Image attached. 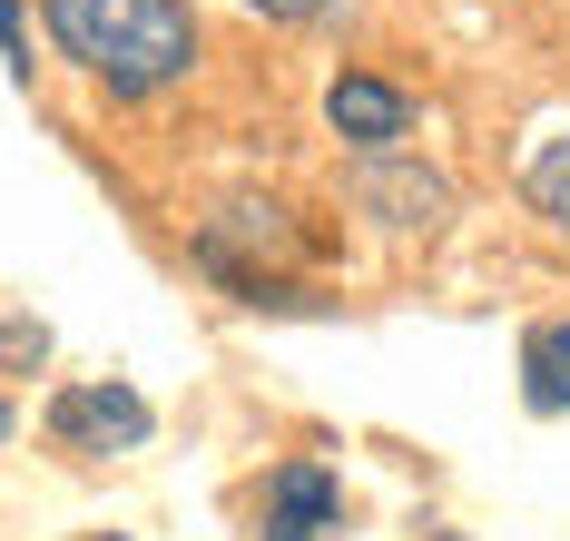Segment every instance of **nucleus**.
Listing matches in <instances>:
<instances>
[{"instance_id": "20e7f679", "label": "nucleus", "mask_w": 570, "mask_h": 541, "mask_svg": "<svg viewBox=\"0 0 570 541\" xmlns=\"http://www.w3.org/2000/svg\"><path fill=\"white\" fill-rule=\"evenodd\" d=\"M354 207L384 217L394 237H433V227L453 217V178H443V168H413L394 148V158H364V168H354Z\"/></svg>"}, {"instance_id": "f8f14e48", "label": "nucleus", "mask_w": 570, "mask_h": 541, "mask_svg": "<svg viewBox=\"0 0 570 541\" xmlns=\"http://www.w3.org/2000/svg\"><path fill=\"white\" fill-rule=\"evenodd\" d=\"M89 541H128V532H89Z\"/></svg>"}, {"instance_id": "f257e3e1", "label": "nucleus", "mask_w": 570, "mask_h": 541, "mask_svg": "<svg viewBox=\"0 0 570 541\" xmlns=\"http://www.w3.org/2000/svg\"><path fill=\"white\" fill-rule=\"evenodd\" d=\"M59 60H79L109 99H158L197 69V10L187 0H40Z\"/></svg>"}, {"instance_id": "6e6552de", "label": "nucleus", "mask_w": 570, "mask_h": 541, "mask_svg": "<svg viewBox=\"0 0 570 541\" xmlns=\"http://www.w3.org/2000/svg\"><path fill=\"white\" fill-rule=\"evenodd\" d=\"M521 197L551 217V237H570V128H551V138L531 148V168H521Z\"/></svg>"}, {"instance_id": "f03ea898", "label": "nucleus", "mask_w": 570, "mask_h": 541, "mask_svg": "<svg viewBox=\"0 0 570 541\" xmlns=\"http://www.w3.org/2000/svg\"><path fill=\"white\" fill-rule=\"evenodd\" d=\"M197 266L227 286L236 305H295V266H305V227H295V207L276 197H227L207 227H197Z\"/></svg>"}, {"instance_id": "9d476101", "label": "nucleus", "mask_w": 570, "mask_h": 541, "mask_svg": "<svg viewBox=\"0 0 570 541\" xmlns=\"http://www.w3.org/2000/svg\"><path fill=\"white\" fill-rule=\"evenodd\" d=\"M40 355H50V325L10 315V325H0V364H40Z\"/></svg>"}, {"instance_id": "39448f33", "label": "nucleus", "mask_w": 570, "mask_h": 541, "mask_svg": "<svg viewBox=\"0 0 570 541\" xmlns=\"http://www.w3.org/2000/svg\"><path fill=\"white\" fill-rule=\"evenodd\" d=\"M325 128L354 158H394L403 138H413V99H403L394 79H374V69H344L335 89H325Z\"/></svg>"}, {"instance_id": "ddd939ff", "label": "nucleus", "mask_w": 570, "mask_h": 541, "mask_svg": "<svg viewBox=\"0 0 570 541\" xmlns=\"http://www.w3.org/2000/svg\"><path fill=\"white\" fill-rule=\"evenodd\" d=\"M0 433H10V404H0Z\"/></svg>"}, {"instance_id": "0eeeda50", "label": "nucleus", "mask_w": 570, "mask_h": 541, "mask_svg": "<svg viewBox=\"0 0 570 541\" xmlns=\"http://www.w3.org/2000/svg\"><path fill=\"white\" fill-rule=\"evenodd\" d=\"M521 404L531 414H570V315L521 325Z\"/></svg>"}, {"instance_id": "7ed1b4c3", "label": "nucleus", "mask_w": 570, "mask_h": 541, "mask_svg": "<svg viewBox=\"0 0 570 541\" xmlns=\"http://www.w3.org/2000/svg\"><path fill=\"white\" fill-rule=\"evenodd\" d=\"M40 423H50L59 453H138L158 433V414H148L138 384H59Z\"/></svg>"}, {"instance_id": "1a4fd4ad", "label": "nucleus", "mask_w": 570, "mask_h": 541, "mask_svg": "<svg viewBox=\"0 0 570 541\" xmlns=\"http://www.w3.org/2000/svg\"><path fill=\"white\" fill-rule=\"evenodd\" d=\"M0 60H10V79L30 89V10H20V0H0Z\"/></svg>"}, {"instance_id": "9b49d317", "label": "nucleus", "mask_w": 570, "mask_h": 541, "mask_svg": "<svg viewBox=\"0 0 570 541\" xmlns=\"http://www.w3.org/2000/svg\"><path fill=\"white\" fill-rule=\"evenodd\" d=\"M246 10H266V20H325L335 0H246Z\"/></svg>"}, {"instance_id": "423d86ee", "label": "nucleus", "mask_w": 570, "mask_h": 541, "mask_svg": "<svg viewBox=\"0 0 570 541\" xmlns=\"http://www.w3.org/2000/svg\"><path fill=\"white\" fill-rule=\"evenodd\" d=\"M335 512H344V482L325 463H276L266 473V541H315V532H335Z\"/></svg>"}]
</instances>
